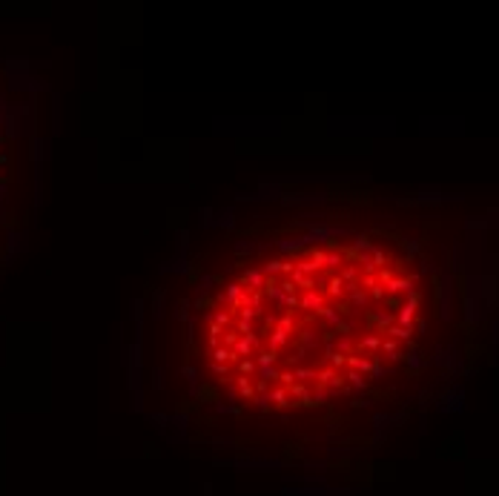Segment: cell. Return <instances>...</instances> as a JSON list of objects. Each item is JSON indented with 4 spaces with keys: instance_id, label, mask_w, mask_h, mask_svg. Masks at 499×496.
I'll return each mask as SVG.
<instances>
[{
    "instance_id": "30",
    "label": "cell",
    "mask_w": 499,
    "mask_h": 496,
    "mask_svg": "<svg viewBox=\"0 0 499 496\" xmlns=\"http://www.w3.org/2000/svg\"><path fill=\"white\" fill-rule=\"evenodd\" d=\"M293 373H295V379H298V381L316 379V370H313V367H298V370H293Z\"/></svg>"
},
{
    "instance_id": "11",
    "label": "cell",
    "mask_w": 499,
    "mask_h": 496,
    "mask_svg": "<svg viewBox=\"0 0 499 496\" xmlns=\"http://www.w3.org/2000/svg\"><path fill=\"white\" fill-rule=\"evenodd\" d=\"M344 381H347L353 390H367V376H365V373H359V370H347Z\"/></svg>"
},
{
    "instance_id": "5",
    "label": "cell",
    "mask_w": 499,
    "mask_h": 496,
    "mask_svg": "<svg viewBox=\"0 0 499 496\" xmlns=\"http://www.w3.org/2000/svg\"><path fill=\"white\" fill-rule=\"evenodd\" d=\"M235 390L241 393V399H256V393H259L253 387V376H235Z\"/></svg>"
},
{
    "instance_id": "36",
    "label": "cell",
    "mask_w": 499,
    "mask_h": 496,
    "mask_svg": "<svg viewBox=\"0 0 499 496\" xmlns=\"http://www.w3.org/2000/svg\"><path fill=\"white\" fill-rule=\"evenodd\" d=\"M370 295H373V299H382V295H384V287H382V284H379V287H373V290H370Z\"/></svg>"
},
{
    "instance_id": "31",
    "label": "cell",
    "mask_w": 499,
    "mask_h": 496,
    "mask_svg": "<svg viewBox=\"0 0 499 496\" xmlns=\"http://www.w3.org/2000/svg\"><path fill=\"white\" fill-rule=\"evenodd\" d=\"M278 287H281L287 295H298V287L293 284V278H284V281H278Z\"/></svg>"
},
{
    "instance_id": "1",
    "label": "cell",
    "mask_w": 499,
    "mask_h": 496,
    "mask_svg": "<svg viewBox=\"0 0 499 496\" xmlns=\"http://www.w3.org/2000/svg\"><path fill=\"white\" fill-rule=\"evenodd\" d=\"M316 384L324 387V390H347L341 373L336 370V367H321V370H316Z\"/></svg>"
},
{
    "instance_id": "25",
    "label": "cell",
    "mask_w": 499,
    "mask_h": 496,
    "mask_svg": "<svg viewBox=\"0 0 499 496\" xmlns=\"http://www.w3.org/2000/svg\"><path fill=\"white\" fill-rule=\"evenodd\" d=\"M327 356H330V367H336V370L347 364V356H344V353H339V350H330Z\"/></svg>"
},
{
    "instance_id": "13",
    "label": "cell",
    "mask_w": 499,
    "mask_h": 496,
    "mask_svg": "<svg viewBox=\"0 0 499 496\" xmlns=\"http://www.w3.org/2000/svg\"><path fill=\"white\" fill-rule=\"evenodd\" d=\"M384 287H387V292H390V295H396V292L410 290V287H413V281H410V278H396V275H393V278L384 284Z\"/></svg>"
},
{
    "instance_id": "35",
    "label": "cell",
    "mask_w": 499,
    "mask_h": 496,
    "mask_svg": "<svg viewBox=\"0 0 499 496\" xmlns=\"http://www.w3.org/2000/svg\"><path fill=\"white\" fill-rule=\"evenodd\" d=\"M213 370L218 373V376H227V373H230V364H213Z\"/></svg>"
},
{
    "instance_id": "21",
    "label": "cell",
    "mask_w": 499,
    "mask_h": 496,
    "mask_svg": "<svg viewBox=\"0 0 499 496\" xmlns=\"http://www.w3.org/2000/svg\"><path fill=\"white\" fill-rule=\"evenodd\" d=\"M238 338H241V336L235 333V324H232V327H227V330H224V336H221V347H230V350H232Z\"/></svg>"
},
{
    "instance_id": "12",
    "label": "cell",
    "mask_w": 499,
    "mask_h": 496,
    "mask_svg": "<svg viewBox=\"0 0 499 496\" xmlns=\"http://www.w3.org/2000/svg\"><path fill=\"white\" fill-rule=\"evenodd\" d=\"M273 330H278V333H287V336H290V333L295 330L293 313H284V316H278V319H276V327H273Z\"/></svg>"
},
{
    "instance_id": "26",
    "label": "cell",
    "mask_w": 499,
    "mask_h": 496,
    "mask_svg": "<svg viewBox=\"0 0 499 496\" xmlns=\"http://www.w3.org/2000/svg\"><path fill=\"white\" fill-rule=\"evenodd\" d=\"M310 261L319 267V270H321V267H327V250H313V253H310Z\"/></svg>"
},
{
    "instance_id": "7",
    "label": "cell",
    "mask_w": 499,
    "mask_h": 496,
    "mask_svg": "<svg viewBox=\"0 0 499 496\" xmlns=\"http://www.w3.org/2000/svg\"><path fill=\"white\" fill-rule=\"evenodd\" d=\"M244 307H249L256 316H261L264 313V292H247L244 295Z\"/></svg>"
},
{
    "instance_id": "33",
    "label": "cell",
    "mask_w": 499,
    "mask_h": 496,
    "mask_svg": "<svg viewBox=\"0 0 499 496\" xmlns=\"http://www.w3.org/2000/svg\"><path fill=\"white\" fill-rule=\"evenodd\" d=\"M353 250H365V253H373V244L367 241V235H359L356 244H353Z\"/></svg>"
},
{
    "instance_id": "8",
    "label": "cell",
    "mask_w": 499,
    "mask_h": 496,
    "mask_svg": "<svg viewBox=\"0 0 499 496\" xmlns=\"http://www.w3.org/2000/svg\"><path fill=\"white\" fill-rule=\"evenodd\" d=\"M270 402H273V408H287L290 405V387H273L270 390Z\"/></svg>"
},
{
    "instance_id": "29",
    "label": "cell",
    "mask_w": 499,
    "mask_h": 496,
    "mask_svg": "<svg viewBox=\"0 0 499 496\" xmlns=\"http://www.w3.org/2000/svg\"><path fill=\"white\" fill-rule=\"evenodd\" d=\"M341 261H344L341 250H327V267H341Z\"/></svg>"
},
{
    "instance_id": "10",
    "label": "cell",
    "mask_w": 499,
    "mask_h": 496,
    "mask_svg": "<svg viewBox=\"0 0 499 496\" xmlns=\"http://www.w3.org/2000/svg\"><path fill=\"white\" fill-rule=\"evenodd\" d=\"M287 341H290V336H287V333H278V330L267 333V350H273V353H276V350H281Z\"/></svg>"
},
{
    "instance_id": "27",
    "label": "cell",
    "mask_w": 499,
    "mask_h": 496,
    "mask_svg": "<svg viewBox=\"0 0 499 496\" xmlns=\"http://www.w3.org/2000/svg\"><path fill=\"white\" fill-rule=\"evenodd\" d=\"M327 396H330V390L316 387V390L310 393V405H324V402H327Z\"/></svg>"
},
{
    "instance_id": "14",
    "label": "cell",
    "mask_w": 499,
    "mask_h": 496,
    "mask_svg": "<svg viewBox=\"0 0 499 496\" xmlns=\"http://www.w3.org/2000/svg\"><path fill=\"white\" fill-rule=\"evenodd\" d=\"M319 316H321L324 321H327V324H333V327H339V324H341V313H339V307H327V304H324V307L319 310Z\"/></svg>"
},
{
    "instance_id": "16",
    "label": "cell",
    "mask_w": 499,
    "mask_h": 496,
    "mask_svg": "<svg viewBox=\"0 0 499 496\" xmlns=\"http://www.w3.org/2000/svg\"><path fill=\"white\" fill-rule=\"evenodd\" d=\"M382 333H387V338H393V341H408L410 338V327H396V324H390Z\"/></svg>"
},
{
    "instance_id": "6",
    "label": "cell",
    "mask_w": 499,
    "mask_h": 496,
    "mask_svg": "<svg viewBox=\"0 0 499 496\" xmlns=\"http://www.w3.org/2000/svg\"><path fill=\"white\" fill-rule=\"evenodd\" d=\"M324 292H327L330 299H341V295L347 292V284H344L341 275H333V278L327 281V287H324Z\"/></svg>"
},
{
    "instance_id": "32",
    "label": "cell",
    "mask_w": 499,
    "mask_h": 496,
    "mask_svg": "<svg viewBox=\"0 0 499 496\" xmlns=\"http://www.w3.org/2000/svg\"><path fill=\"white\" fill-rule=\"evenodd\" d=\"M278 381H281V387H293L295 384V373L293 370H281V379Z\"/></svg>"
},
{
    "instance_id": "3",
    "label": "cell",
    "mask_w": 499,
    "mask_h": 496,
    "mask_svg": "<svg viewBox=\"0 0 499 496\" xmlns=\"http://www.w3.org/2000/svg\"><path fill=\"white\" fill-rule=\"evenodd\" d=\"M324 307V290H307L302 292V307L298 310H310L319 316V310Z\"/></svg>"
},
{
    "instance_id": "18",
    "label": "cell",
    "mask_w": 499,
    "mask_h": 496,
    "mask_svg": "<svg viewBox=\"0 0 499 496\" xmlns=\"http://www.w3.org/2000/svg\"><path fill=\"white\" fill-rule=\"evenodd\" d=\"M235 333H238V336H244V338H247V336H256V321L238 319V321H235Z\"/></svg>"
},
{
    "instance_id": "20",
    "label": "cell",
    "mask_w": 499,
    "mask_h": 496,
    "mask_svg": "<svg viewBox=\"0 0 499 496\" xmlns=\"http://www.w3.org/2000/svg\"><path fill=\"white\" fill-rule=\"evenodd\" d=\"M256 370H259L256 359H241L238 362V376H256Z\"/></svg>"
},
{
    "instance_id": "23",
    "label": "cell",
    "mask_w": 499,
    "mask_h": 496,
    "mask_svg": "<svg viewBox=\"0 0 499 496\" xmlns=\"http://www.w3.org/2000/svg\"><path fill=\"white\" fill-rule=\"evenodd\" d=\"M362 347H365V350H373V353H382V338L379 336H365L362 338Z\"/></svg>"
},
{
    "instance_id": "2",
    "label": "cell",
    "mask_w": 499,
    "mask_h": 496,
    "mask_svg": "<svg viewBox=\"0 0 499 496\" xmlns=\"http://www.w3.org/2000/svg\"><path fill=\"white\" fill-rule=\"evenodd\" d=\"M241 284L247 287V292H264V287H267V275L261 273V270H244Z\"/></svg>"
},
{
    "instance_id": "22",
    "label": "cell",
    "mask_w": 499,
    "mask_h": 496,
    "mask_svg": "<svg viewBox=\"0 0 499 496\" xmlns=\"http://www.w3.org/2000/svg\"><path fill=\"white\" fill-rule=\"evenodd\" d=\"M295 270H298L302 275H313V278H316V273H319V267L313 264L310 258H304V261H295Z\"/></svg>"
},
{
    "instance_id": "4",
    "label": "cell",
    "mask_w": 499,
    "mask_h": 496,
    "mask_svg": "<svg viewBox=\"0 0 499 496\" xmlns=\"http://www.w3.org/2000/svg\"><path fill=\"white\" fill-rule=\"evenodd\" d=\"M347 370H359V373H365V376H370L373 362H370V359H362L359 353H350L347 356Z\"/></svg>"
},
{
    "instance_id": "9",
    "label": "cell",
    "mask_w": 499,
    "mask_h": 496,
    "mask_svg": "<svg viewBox=\"0 0 499 496\" xmlns=\"http://www.w3.org/2000/svg\"><path fill=\"white\" fill-rule=\"evenodd\" d=\"M347 295H350V304H353V307H365L367 304V290H362L359 284H347Z\"/></svg>"
},
{
    "instance_id": "19",
    "label": "cell",
    "mask_w": 499,
    "mask_h": 496,
    "mask_svg": "<svg viewBox=\"0 0 499 496\" xmlns=\"http://www.w3.org/2000/svg\"><path fill=\"white\" fill-rule=\"evenodd\" d=\"M290 396H293V399H302V405H310V390L304 387L302 381H298V384H293V387H290Z\"/></svg>"
},
{
    "instance_id": "15",
    "label": "cell",
    "mask_w": 499,
    "mask_h": 496,
    "mask_svg": "<svg viewBox=\"0 0 499 496\" xmlns=\"http://www.w3.org/2000/svg\"><path fill=\"white\" fill-rule=\"evenodd\" d=\"M213 321H215V324H221L224 330L235 324V321H232V310H230V307H227V310H224V307H218V310H215V316H213Z\"/></svg>"
},
{
    "instance_id": "24",
    "label": "cell",
    "mask_w": 499,
    "mask_h": 496,
    "mask_svg": "<svg viewBox=\"0 0 499 496\" xmlns=\"http://www.w3.org/2000/svg\"><path fill=\"white\" fill-rule=\"evenodd\" d=\"M382 353L390 356V359H399V344L393 338H382Z\"/></svg>"
},
{
    "instance_id": "34",
    "label": "cell",
    "mask_w": 499,
    "mask_h": 496,
    "mask_svg": "<svg viewBox=\"0 0 499 496\" xmlns=\"http://www.w3.org/2000/svg\"><path fill=\"white\" fill-rule=\"evenodd\" d=\"M370 258H373V264H376V267H382L384 261H387V256H384L382 250H376V247H373V253H370Z\"/></svg>"
},
{
    "instance_id": "17",
    "label": "cell",
    "mask_w": 499,
    "mask_h": 496,
    "mask_svg": "<svg viewBox=\"0 0 499 496\" xmlns=\"http://www.w3.org/2000/svg\"><path fill=\"white\" fill-rule=\"evenodd\" d=\"M276 359L278 356L273 353V350H259V353H256V364H259V367H273Z\"/></svg>"
},
{
    "instance_id": "28",
    "label": "cell",
    "mask_w": 499,
    "mask_h": 496,
    "mask_svg": "<svg viewBox=\"0 0 499 496\" xmlns=\"http://www.w3.org/2000/svg\"><path fill=\"white\" fill-rule=\"evenodd\" d=\"M253 402H256V408H259L261 413H264V410H270V405H273V402H270V393H264V390H261V393H256V399H253Z\"/></svg>"
}]
</instances>
